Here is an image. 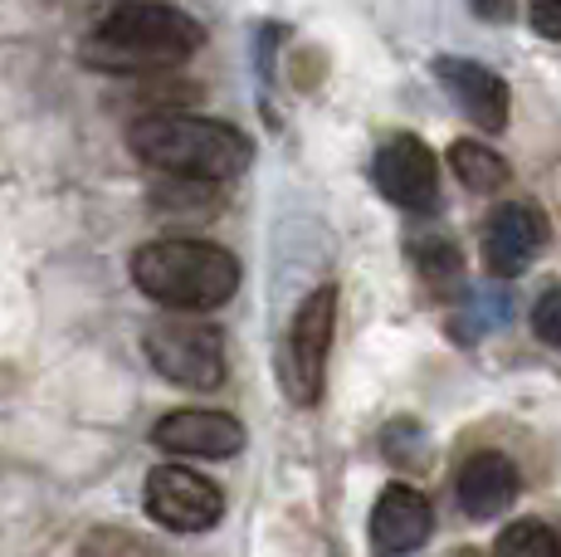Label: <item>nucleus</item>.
Listing matches in <instances>:
<instances>
[{"label":"nucleus","instance_id":"obj_8","mask_svg":"<svg viewBox=\"0 0 561 557\" xmlns=\"http://www.w3.org/2000/svg\"><path fill=\"white\" fill-rule=\"evenodd\" d=\"M542 240H547L542 211L513 201V206H499L489 220H483L479 254H483V264H489L493 278H517V274H527V264L537 260Z\"/></svg>","mask_w":561,"mask_h":557},{"label":"nucleus","instance_id":"obj_12","mask_svg":"<svg viewBox=\"0 0 561 557\" xmlns=\"http://www.w3.org/2000/svg\"><path fill=\"white\" fill-rule=\"evenodd\" d=\"M455 489H459V509L469 513L473 523H489L517 499L523 479H517V465L503 450H479V455L463 459Z\"/></svg>","mask_w":561,"mask_h":557},{"label":"nucleus","instance_id":"obj_18","mask_svg":"<svg viewBox=\"0 0 561 557\" xmlns=\"http://www.w3.org/2000/svg\"><path fill=\"white\" fill-rule=\"evenodd\" d=\"M533 30L542 39H561V0H533Z\"/></svg>","mask_w":561,"mask_h":557},{"label":"nucleus","instance_id":"obj_1","mask_svg":"<svg viewBox=\"0 0 561 557\" xmlns=\"http://www.w3.org/2000/svg\"><path fill=\"white\" fill-rule=\"evenodd\" d=\"M205 45L201 20L167 0H123L83 39V64L103 73H152L191 59Z\"/></svg>","mask_w":561,"mask_h":557},{"label":"nucleus","instance_id":"obj_14","mask_svg":"<svg viewBox=\"0 0 561 557\" xmlns=\"http://www.w3.org/2000/svg\"><path fill=\"white\" fill-rule=\"evenodd\" d=\"M449 167H455V177L469 191H479V196H489V191H499L503 181H508V162H503L489 143H463L459 137V143L449 147Z\"/></svg>","mask_w":561,"mask_h":557},{"label":"nucleus","instance_id":"obj_20","mask_svg":"<svg viewBox=\"0 0 561 557\" xmlns=\"http://www.w3.org/2000/svg\"><path fill=\"white\" fill-rule=\"evenodd\" d=\"M455 557H479V553H469V548H463V553H455Z\"/></svg>","mask_w":561,"mask_h":557},{"label":"nucleus","instance_id":"obj_5","mask_svg":"<svg viewBox=\"0 0 561 557\" xmlns=\"http://www.w3.org/2000/svg\"><path fill=\"white\" fill-rule=\"evenodd\" d=\"M142 348H147V362H152L171 387L215 391L225 382V338L205 323H186V318L152 323Z\"/></svg>","mask_w":561,"mask_h":557},{"label":"nucleus","instance_id":"obj_9","mask_svg":"<svg viewBox=\"0 0 561 557\" xmlns=\"http://www.w3.org/2000/svg\"><path fill=\"white\" fill-rule=\"evenodd\" d=\"M152 441L167 450V455H191V459H234L244 450V425L225 411H201V406H186V411H167L157 421Z\"/></svg>","mask_w":561,"mask_h":557},{"label":"nucleus","instance_id":"obj_11","mask_svg":"<svg viewBox=\"0 0 561 557\" xmlns=\"http://www.w3.org/2000/svg\"><path fill=\"white\" fill-rule=\"evenodd\" d=\"M435 533V509L420 489L410 485H386L371 509V543L381 553H415Z\"/></svg>","mask_w":561,"mask_h":557},{"label":"nucleus","instance_id":"obj_19","mask_svg":"<svg viewBox=\"0 0 561 557\" xmlns=\"http://www.w3.org/2000/svg\"><path fill=\"white\" fill-rule=\"evenodd\" d=\"M473 5V15H483V20H503L508 15V0H469Z\"/></svg>","mask_w":561,"mask_h":557},{"label":"nucleus","instance_id":"obj_13","mask_svg":"<svg viewBox=\"0 0 561 557\" xmlns=\"http://www.w3.org/2000/svg\"><path fill=\"white\" fill-rule=\"evenodd\" d=\"M410 260H415L420 278H425L430 288H439V294H449V288L463 278V254L445 230H425V235L415 230L410 235Z\"/></svg>","mask_w":561,"mask_h":557},{"label":"nucleus","instance_id":"obj_6","mask_svg":"<svg viewBox=\"0 0 561 557\" xmlns=\"http://www.w3.org/2000/svg\"><path fill=\"white\" fill-rule=\"evenodd\" d=\"M147 513L171 533H205L220 523L225 495L186 465H157L147 475Z\"/></svg>","mask_w":561,"mask_h":557},{"label":"nucleus","instance_id":"obj_2","mask_svg":"<svg viewBox=\"0 0 561 557\" xmlns=\"http://www.w3.org/2000/svg\"><path fill=\"white\" fill-rule=\"evenodd\" d=\"M133 157L152 171H167L176 181H234L254 162V143L240 127L220 123V117H196V113H147L127 133Z\"/></svg>","mask_w":561,"mask_h":557},{"label":"nucleus","instance_id":"obj_15","mask_svg":"<svg viewBox=\"0 0 561 557\" xmlns=\"http://www.w3.org/2000/svg\"><path fill=\"white\" fill-rule=\"evenodd\" d=\"M508 318H513L508 294H473V298H463V308H459L455 323H449V333H455V342H479L483 333L508 323Z\"/></svg>","mask_w":561,"mask_h":557},{"label":"nucleus","instance_id":"obj_3","mask_svg":"<svg viewBox=\"0 0 561 557\" xmlns=\"http://www.w3.org/2000/svg\"><path fill=\"white\" fill-rule=\"evenodd\" d=\"M133 284L171 314H210L240 288V260L210 240H152L133 254Z\"/></svg>","mask_w":561,"mask_h":557},{"label":"nucleus","instance_id":"obj_10","mask_svg":"<svg viewBox=\"0 0 561 557\" xmlns=\"http://www.w3.org/2000/svg\"><path fill=\"white\" fill-rule=\"evenodd\" d=\"M435 79L473 127H483V133H503V127H508V83H503L493 69H483L479 59L439 55Z\"/></svg>","mask_w":561,"mask_h":557},{"label":"nucleus","instance_id":"obj_4","mask_svg":"<svg viewBox=\"0 0 561 557\" xmlns=\"http://www.w3.org/2000/svg\"><path fill=\"white\" fill-rule=\"evenodd\" d=\"M332 333H337V288L322 284L298 304L294 328H288V342H284V391L298 406H312L322 396Z\"/></svg>","mask_w":561,"mask_h":557},{"label":"nucleus","instance_id":"obj_17","mask_svg":"<svg viewBox=\"0 0 561 557\" xmlns=\"http://www.w3.org/2000/svg\"><path fill=\"white\" fill-rule=\"evenodd\" d=\"M533 333L547 342V348H561V284L542 288L533 304Z\"/></svg>","mask_w":561,"mask_h":557},{"label":"nucleus","instance_id":"obj_16","mask_svg":"<svg viewBox=\"0 0 561 557\" xmlns=\"http://www.w3.org/2000/svg\"><path fill=\"white\" fill-rule=\"evenodd\" d=\"M493 557H561V533L542 519H517L499 533Z\"/></svg>","mask_w":561,"mask_h":557},{"label":"nucleus","instance_id":"obj_7","mask_svg":"<svg viewBox=\"0 0 561 557\" xmlns=\"http://www.w3.org/2000/svg\"><path fill=\"white\" fill-rule=\"evenodd\" d=\"M371 181H376V191L401 211H430L439 196L435 152H430L415 133H391L381 147H376Z\"/></svg>","mask_w":561,"mask_h":557}]
</instances>
